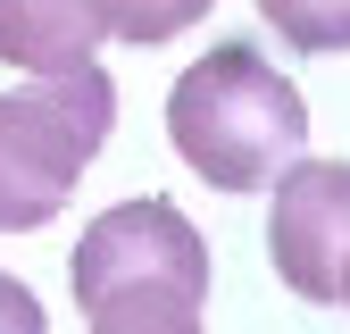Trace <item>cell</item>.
<instances>
[{
    "label": "cell",
    "mask_w": 350,
    "mask_h": 334,
    "mask_svg": "<svg viewBox=\"0 0 350 334\" xmlns=\"http://www.w3.org/2000/svg\"><path fill=\"white\" fill-rule=\"evenodd\" d=\"M117 125V84L75 59L0 92V234H42Z\"/></svg>",
    "instance_id": "3"
},
{
    "label": "cell",
    "mask_w": 350,
    "mask_h": 334,
    "mask_svg": "<svg viewBox=\"0 0 350 334\" xmlns=\"http://www.w3.org/2000/svg\"><path fill=\"white\" fill-rule=\"evenodd\" d=\"M342 301H350V268H342Z\"/></svg>",
    "instance_id": "9"
},
{
    "label": "cell",
    "mask_w": 350,
    "mask_h": 334,
    "mask_svg": "<svg viewBox=\"0 0 350 334\" xmlns=\"http://www.w3.org/2000/svg\"><path fill=\"white\" fill-rule=\"evenodd\" d=\"M267 259L300 301H342L350 268V159H284L267 184Z\"/></svg>",
    "instance_id": "4"
},
{
    "label": "cell",
    "mask_w": 350,
    "mask_h": 334,
    "mask_svg": "<svg viewBox=\"0 0 350 334\" xmlns=\"http://www.w3.org/2000/svg\"><path fill=\"white\" fill-rule=\"evenodd\" d=\"M217 0H109V25H117V42H175Z\"/></svg>",
    "instance_id": "7"
},
{
    "label": "cell",
    "mask_w": 350,
    "mask_h": 334,
    "mask_svg": "<svg viewBox=\"0 0 350 334\" xmlns=\"http://www.w3.org/2000/svg\"><path fill=\"white\" fill-rule=\"evenodd\" d=\"M42 334V301H33V292L25 284H9V276H0V334Z\"/></svg>",
    "instance_id": "8"
},
{
    "label": "cell",
    "mask_w": 350,
    "mask_h": 334,
    "mask_svg": "<svg viewBox=\"0 0 350 334\" xmlns=\"http://www.w3.org/2000/svg\"><path fill=\"white\" fill-rule=\"evenodd\" d=\"M100 42H117L109 0H0V67L51 75L75 59H100Z\"/></svg>",
    "instance_id": "5"
},
{
    "label": "cell",
    "mask_w": 350,
    "mask_h": 334,
    "mask_svg": "<svg viewBox=\"0 0 350 334\" xmlns=\"http://www.w3.org/2000/svg\"><path fill=\"white\" fill-rule=\"evenodd\" d=\"M175 159L217 192H267L275 167L309 151V101L258 42H217L167 92Z\"/></svg>",
    "instance_id": "1"
},
{
    "label": "cell",
    "mask_w": 350,
    "mask_h": 334,
    "mask_svg": "<svg viewBox=\"0 0 350 334\" xmlns=\"http://www.w3.org/2000/svg\"><path fill=\"white\" fill-rule=\"evenodd\" d=\"M258 17H267L292 51H350V0H258Z\"/></svg>",
    "instance_id": "6"
},
{
    "label": "cell",
    "mask_w": 350,
    "mask_h": 334,
    "mask_svg": "<svg viewBox=\"0 0 350 334\" xmlns=\"http://www.w3.org/2000/svg\"><path fill=\"white\" fill-rule=\"evenodd\" d=\"M67 284L92 334H192L208 309V234L159 192L117 201L75 234Z\"/></svg>",
    "instance_id": "2"
}]
</instances>
